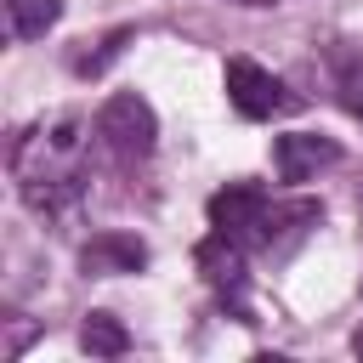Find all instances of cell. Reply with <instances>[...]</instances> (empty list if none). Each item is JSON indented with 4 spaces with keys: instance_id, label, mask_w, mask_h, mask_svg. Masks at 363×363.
<instances>
[{
    "instance_id": "6da1fadb",
    "label": "cell",
    "mask_w": 363,
    "mask_h": 363,
    "mask_svg": "<svg viewBox=\"0 0 363 363\" xmlns=\"http://www.w3.org/2000/svg\"><path fill=\"white\" fill-rule=\"evenodd\" d=\"M74 147H79V136H74V119H62V125H34L23 142H17V153H11V170H17V182H23V199L34 204V210H62L68 199H74V187H79V170H74Z\"/></svg>"
},
{
    "instance_id": "7a4b0ae2",
    "label": "cell",
    "mask_w": 363,
    "mask_h": 363,
    "mask_svg": "<svg viewBox=\"0 0 363 363\" xmlns=\"http://www.w3.org/2000/svg\"><path fill=\"white\" fill-rule=\"evenodd\" d=\"M96 136H102V147L119 153V159H147L153 142H159V119H153L147 96L119 91V96L102 102V113H96Z\"/></svg>"
},
{
    "instance_id": "3957f363",
    "label": "cell",
    "mask_w": 363,
    "mask_h": 363,
    "mask_svg": "<svg viewBox=\"0 0 363 363\" xmlns=\"http://www.w3.org/2000/svg\"><path fill=\"white\" fill-rule=\"evenodd\" d=\"M227 102L244 113V119H272V113H284L289 108V96H284V85L261 68V62H250V57H227Z\"/></svg>"
},
{
    "instance_id": "277c9868",
    "label": "cell",
    "mask_w": 363,
    "mask_h": 363,
    "mask_svg": "<svg viewBox=\"0 0 363 363\" xmlns=\"http://www.w3.org/2000/svg\"><path fill=\"white\" fill-rule=\"evenodd\" d=\"M340 164V142L335 136H318V130H289L272 142V170L284 182H312L318 170Z\"/></svg>"
},
{
    "instance_id": "5b68a950",
    "label": "cell",
    "mask_w": 363,
    "mask_h": 363,
    "mask_svg": "<svg viewBox=\"0 0 363 363\" xmlns=\"http://www.w3.org/2000/svg\"><path fill=\"white\" fill-rule=\"evenodd\" d=\"M210 227H221V233H233V238H255V227H261V216H267V193L261 187H250V182H233V187H221V193H210Z\"/></svg>"
},
{
    "instance_id": "8992f818",
    "label": "cell",
    "mask_w": 363,
    "mask_h": 363,
    "mask_svg": "<svg viewBox=\"0 0 363 363\" xmlns=\"http://www.w3.org/2000/svg\"><path fill=\"white\" fill-rule=\"evenodd\" d=\"M79 267L91 278H113V272H142L147 267V244L136 233H96L85 250H79Z\"/></svg>"
},
{
    "instance_id": "52a82bcc",
    "label": "cell",
    "mask_w": 363,
    "mask_h": 363,
    "mask_svg": "<svg viewBox=\"0 0 363 363\" xmlns=\"http://www.w3.org/2000/svg\"><path fill=\"white\" fill-rule=\"evenodd\" d=\"M193 261H199V272H204L221 295H233V301L244 295V238H233V233L216 227V233L193 250Z\"/></svg>"
},
{
    "instance_id": "ba28073f",
    "label": "cell",
    "mask_w": 363,
    "mask_h": 363,
    "mask_svg": "<svg viewBox=\"0 0 363 363\" xmlns=\"http://www.w3.org/2000/svg\"><path fill=\"white\" fill-rule=\"evenodd\" d=\"M318 204L312 199H295V204H267V216H261V227H255V238L250 244H261V250H289L306 227H318Z\"/></svg>"
},
{
    "instance_id": "9c48e42d",
    "label": "cell",
    "mask_w": 363,
    "mask_h": 363,
    "mask_svg": "<svg viewBox=\"0 0 363 363\" xmlns=\"http://www.w3.org/2000/svg\"><path fill=\"white\" fill-rule=\"evenodd\" d=\"M62 0H6V23L17 40H45V28H57Z\"/></svg>"
},
{
    "instance_id": "30bf717a",
    "label": "cell",
    "mask_w": 363,
    "mask_h": 363,
    "mask_svg": "<svg viewBox=\"0 0 363 363\" xmlns=\"http://www.w3.org/2000/svg\"><path fill=\"white\" fill-rule=\"evenodd\" d=\"M79 346H85L91 357H119V352L130 346V335H125V323H119L113 312H91V318L79 323Z\"/></svg>"
},
{
    "instance_id": "8fae6325",
    "label": "cell",
    "mask_w": 363,
    "mask_h": 363,
    "mask_svg": "<svg viewBox=\"0 0 363 363\" xmlns=\"http://www.w3.org/2000/svg\"><path fill=\"white\" fill-rule=\"evenodd\" d=\"M340 102H346V108L363 119V51L340 62Z\"/></svg>"
},
{
    "instance_id": "7c38bea8",
    "label": "cell",
    "mask_w": 363,
    "mask_h": 363,
    "mask_svg": "<svg viewBox=\"0 0 363 363\" xmlns=\"http://www.w3.org/2000/svg\"><path fill=\"white\" fill-rule=\"evenodd\" d=\"M352 352H357V357H363V323H357V335H352Z\"/></svg>"
},
{
    "instance_id": "4fadbf2b",
    "label": "cell",
    "mask_w": 363,
    "mask_h": 363,
    "mask_svg": "<svg viewBox=\"0 0 363 363\" xmlns=\"http://www.w3.org/2000/svg\"><path fill=\"white\" fill-rule=\"evenodd\" d=\"M233 6H278V0H233Z\"/></svg>"
}]
</instances>
